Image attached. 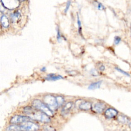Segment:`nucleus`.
<instances>
[{"instance_id": "1", "label": "nucleus", "mask_w": 131, "mask_h": 131, "mask_svg": "<svg viewBox=\"0 0 131 131\" xmlns=\"http://www.w3.org/2000/svg\"><path fill=\"white\" fill-rule=\"evenodd\" d=\"M29 117L32 119L37 120L43 123H48L50 121L49 116L41 111H35L34 110L29 115Z\"/></svg>"}, {"instance_id": "2", "label": "nucleus", "mask_w": 131, "mask_h": 131, "mask_svg": "<svg viewBox=\"0 0 131 131\" xmlns=\"http://www.w3.org/2000/svg\"><path fill=\"white\" fill-rule=\"evenodd\" d=\"M32 105L35 108L44 113L48 116L52 117L53 115L52 111L50 110L46 105L39 100H34L32 102Z\"/></svg>"}, {"instance_id": "3", "label": "nucleus", "mask_w": 131, "mask_h": 131, "mask_svg": "<svg viewBox=\"0 0 131 131\" xmlns=\"http://www.w3.org/2000/svg\"><path fill=\"white\" fill-rule=\"evenodd\" d=\"M19 131H36L38 129V125L31 121H27L18 125Z\"/></svg>"}, {"instance_id": "4", "label": "nucleus", "mask_w": 131, "mask_h": 131, "mask_svg": "<svg viewBox=\"0 0 131 131\" xmlns=\"http://www.w3.org/2000/svg\"><path fill=\"white\" fill-rule=\"evenodd\" d=\"M43 100L50 110L54 111L57 108L58 106L56 102V98L54 96L50 95H47L44 97Z\"/></svg>"}, {"instance_id": "5", "label": "nucleus", "mask_w": 131, "mask_h": 131, "mask_svg": "<svg viewBox=\"0 0 131 131\" xmlns=\"http://www.w3.org/2000/svg\"><path fill=\"white\" fill-rule=\"evenodd\" d=\"M3 6L8 9L13 10L19 5V0H1Z\"/></svg>"}, {"instance_id": "6", "label": "nucleus", "mask_w": 131, "mask_h": 131, "mask_svg": "<svg viewBox=\"0 0 131 131\" xmlns=\"http://www.w3.org/2000/svg\"><path fill=\"white\" fill-rule=\"evenodd\" d=\"M31 118L27 116H20V115H15L12 117L10 120V123L12 124H17L23 123L27 121H30Z\"/></svg>"}, {"instance_id": "7", "label": "nucleus", "mask_w": 131, "mask_h": 131, "mask_svg": "<svg viewBox=\"0 0 131 131\" xmlns=\"http://www.w3.org/2000/svg\"><path fill=\"white\" fill-rule=\"evenodd\" d=\"M106 107V105L102 102L96 103L93 106V111L97 113H102Z\"/></svg>"}, {"instance_id": "8", "label": "nucleus", "mask_w": 131, "mask_h": 131, "mask_svg": "<svg viewBox=\"0 0 131 131\" xmlns=\"http://www.w3.org/2000/svg\"><path fill=\"white\" fill-rule=\"evenodd\" d=\"M118 114V112L112 108H109L107 109L105 112V116L107 118H112L115 117Z\"/></svg>"}, {"instance_id": "9", "label": "nucleus", "mask_w": 131, "mask_h": 131, "mask_svg": "<svg viewBox=\"0 0 131 131\" xmlns=\"http://www.w3.org/2000/svg\"><path fill=\"white\" fill-rule=\"evenodd\" d=\"M78 107L81 110H89L92 107V104L90 102L84 101L81 102L78 104Z\"/></svg>"}, {"instance_id": "10", "label": "nucleus", "mask_w": 131, "mask_h": 131, "mask_svg": "<svg viewBox=\"0 0 131 131\" xmlns=\"http://www.w3.org/2000/svg\"><path fill=\"white\" fill-rule=\"evenodd\" d=\"M72 105H73V103L72 102H69L67 103H66V104L64 106V107L62 110V111H61L62 114L63 115L67 114L72 108Z\"/></svg>"}, {"instance_id": "11", "label": "nucleus", "mask_w": 131, "mask_h": 131, "mask_svg": "<svg viewBox=\"0 0 131 131\" xmlns=\"http://www.w3.org/2000/svg\"><path fill=\"white\" fill-rule=\"evenodd\" d=\"M63 77L60 75H55L54 74H50L47 75V77L46 78V79L47 80H52V81H55L57 80H59L60 79H62Z\"/></svg>"}, {"instance_id": "12", "label": "nucleus", "mask_w": 131, "mask_h": 131, "mask_svg": "<svg viewBox=\"0 0 131 131\" xmlns=\"http://www.w3.org/2000/svg\"><path fill=\"white\" fill-rule=\"evenodd\" d=\"M20 16V12L19 11H16L11 14L10 17L12 22L14 23L17 21Z\"/></svg>"}, {"instance_id": "13", "label": "nucleus", "mask_w": 131, "mask_h": 131, "mask_svg": "<svg viewBox=\"0 0 131 131\" xmlns=\"http://www.w3.org/2000/svg\"><path fill=\"white\" fill-rule=\"evenodd\" d=\"M1 22L3 26L5 28H7L9 26V19L6 15H2L1 18Z\"/></svg>"}, {"instance_id": "14", "label": "nucleus", "mask_w": 131, "mask_h": 131, "mask_svg": "<svg viewBox=\"0 0 131 131\" xmlns=\"http://www.w3.org/2000/svg\"><path fill=\"white\" fill-rule=\"evenodd\" d=\"M101 83H102L101 81H97V82H95L92 83L89 86L88 89L89 90H95V89L99 88L100 85H101Z\"/></svg>"}, {"instance_id": "15", "label": "nucleus", "mask_w": 131, "mask_h": 131, "mask_svg": "<svg viewBox=\"0 0 131 131\" xmlns=\"http://www.w3.org/2000/svg\"><path fill=\"white\" fill-rule=\"evenodd\" d=\"M118 120L122 123H126L128 121V119L127 117L124 115H120L118 117Z\"/></svg>"}, {"instance_id": "16", "label": "nucleus", "mask_w": 131, "mask_h": 131, "mask_svg": "<svg viewBox=\"0 0 131 131\" xmlns=\"http://www.w3.org/2000/svg\"><path fill=\"white\" fill-rule=\"evenodd\" d=\"M56 100L57 104V106H58L62 105L64 102V99L63 98V97L61 96H57L56 98Z\"/></svg>"}, {"instance_id": "17", "label": "nucleus", "mask_w": 131, "mask_h": 131, "mask_svg": "<svg viewBox=\"0 0 131 131\" xmlns=\"http://www.w3.org/2000/svg\"><path fill=\"white\" fill-rule=\"evenodd\" d=\"M77 25H78V29H79V33L81 34V30H82V28H81V21L80 20V18H79V15L78 14H77Z\"/></svg>"}, {"instance_id": "18", "label": "nucleus", "mask_w": 131, "mask_h": 131, "mask_svg": "<svg viewBox=\"0 0 131 131\" xmlns=\"http://www.w3.org/2000/svg\"><path fill=\"white\" fill-rule=\"evenodd\" d=\"M96 3H97L96 7H97V8L98 10H103L105 9V7L101 3L97 2Z\"/></svg>"}, {"instance_id": "19", "label": "nucleus", "mask_w": 131, "mask_h": 131, "mask_svg": "<svg viewBox=\"0 0 131 131\" xmlns=\"http://www.w3.org/2000/svg\"><path fill=\"white\" fill-rule=\"evenodd\" d=\"M121 38L118 36H116L114 37V45H118L121 41Z\"/></svg>"}, {"instance_id": "20", "label": "nucleus", "mask_w": 131, "mask_h": 131, "mask_svg": "<svg viewBox=\"0 0 131 131\" xmlns=\"http://www.w3.org/2000/svg\"><path fill=\"white\" fill-rule=\"evenodd\" d=\"M43 129H44V131H55V129L53 127L48 125L44 126Z\"/></svg>"}, {"instance_id": "21", "label": "nucleus", "mask_w": 131, "mask_h": 131, "mask_svg": "<svg viewBox=\"0 0 131 131\" xmlns=\"http://www.w3.org/2000/svg\"><path fill=\"white\" fill-rule=\"evenodd\" d=\"M115 69H116L117 71H118V72H119L122 73L123 74L125 75V76H128V77L129 76V74L128 73H127L126 72H125L124 71L121 70V69H120V68H117V67H116V68H115Z\"/></svg>"}, {"instance_id": "22", "label": "nucleus", "mask_w": 131, "mask_h": 131, "mask_svg": "<svg viewBox=\"0 0 131 131\" xmlns=\"http://www.w3.org/2000/svg\"><path fill=\"white\" fill-rule=\"evenodd\" d=\"M61 39V34L59 29V28H57V40L58 41H60V40Z\"/></svg>"}, {"instance_id": "23", "label": "nucleus", "mask_w": 131, "mask_h": 131, "mask_svg": "<svg viewBox=\"0 0 131 131\" xmlns=\"http://www.w3.org/2000/svg\"><path fill=\"white\" fill-rule=\"evenodd\" d=\"M70 5H71V1L70 0H69L68 2H67V5H66V8L64 9V12L66 13L67 12V11H68V10L69 9V8L70 7Z\"/></svg>"}, {"instance_id": "24", "label": "nucleus", "mask_w": 131, "mask_h": 131, "mask_svg": "<svg viewBox=\"0 0 131 131\" xmlns=\"http://www.w3.org/2000/svg\"><path fill=\"white\" fill-rule=\"evenodd\" d=\"M91 73L93 76H98V73L96 72V71L95 69H92L91 71Z\"/></svg>"}, {"instance_id": "25", "label": "nucleus", "mask_w": 131, "mask_h": 131, "mask_svg": "<svg viewBox=\"0 0 131 131\" xmlns=\"http://www.w3.org/2000/svg\"><path fill=\"white\" fill-rule=\"evenodd\" d=\"M5 11V8L3 6L2 3L0 2V11L4 12Z\"/></svg>"}, {"instance_id": "26", "label": "nucleus", "mask_w": 131, "mask_h": 131, "mask_svg": "<svg viewBox=\"0 0 131 131\" xmlns=\"http://www.w3.org/2000/svg\"><path fill=\"white\" fill-rule=\"evenodd\" d=\"M104 69H105V67H104V66H103V65H101V66L100 67V68H99V70H100V71H104Z\"/></svg>"}, {"instance_id": "27", "label": "nucleus", "mask_w": 131, "mask_h": 131, "mask_svg": "<svg viewBox=\"0 0 131 131\" xmlns=\"http://www.w3.org/2000/svg\"><path fill=\"white\" fill-rule=\"evenodd\" d=\"M46 70V67H43L40 69V71L42 72H45Z\"/></svg>"}, {"instance_id": "28", "label": "nucleus", "mask_w": 131, "mask_h": 131, "mask_svg": "<svg viewBox=\"0 0 131 131\" xmlns=\"http://www.w3.org/2000/svg\"><path fill=\"white\" fill-rule=\"evenodd\" d=\"M20 1H25V0H20Z\"/></svg>"}]
</instances>
